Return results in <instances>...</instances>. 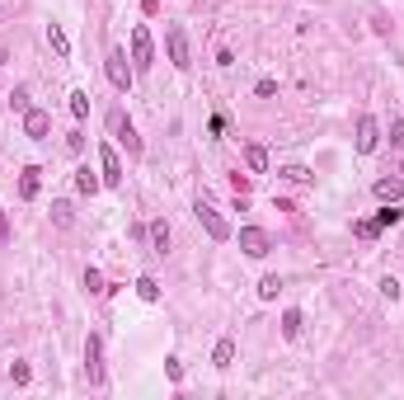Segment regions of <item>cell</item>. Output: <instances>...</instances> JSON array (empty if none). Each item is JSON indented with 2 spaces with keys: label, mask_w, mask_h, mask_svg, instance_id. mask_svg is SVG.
I'll return each instance as SVG.
<instances>
[{
  "label": "cell",
  "mask_w": 404,
  "mask_h": 400,
  "mask_svg": "<svg viewBox=\"0 0 404 400\" xmlns=\"http://www.w3.org/2000/svg\"><path fill=\"white\" fill-rule=\"evenodd\" d=\"M301 334V311H287L282 316V339H297Z\"/></svg>",
  "instance_id": "21"
},
{
  "label": "cell",
  "mask_w": 404,
  "mask_h": 400,
  "mask_svg": "<svg viewBox=\"0 0 404 400\" xmlns=\"http://www.w3.org/2000/svg\"><path fill=\"white\" fill-rule=\"evenodd\" d=\"M85 288H89V292H108V288H104V273H99V268H85Z\"/></svg>",
  "instance_id": "26"
},
{
  "label": "cell",
  "mask_w": 404,
  "mask_h": 400,
  "mask_svg": "<svg viewBox=\"0 0 404 400\" xmlns=\"http://www.w3.org/2000/svg\"><path fill=\"white\" fill-rule=\"evenodd\" d=\"M282 179H287V184H310V170H306V165H287Z\"/></svg>",
  "instance_id": "23"
},
{
  "label": "cell",
  "mask_w": 404,
  "mask_h": 400,
  "mask_svg": "<svg viewBox=\"0 0 404 400\" xmlns=\"http://www.w3.org/2000/svg\"><path fill=\"white\" fill-rule=\"evenodd\" d=\"M372 193H376L381 203H400V198H404V179H376Z\"/></svg>",
  "instance_id": "12"
},
{
  "label": "cell",
  "mask_w": 404,
  "mask_h": 400,
  "mask_svg": "<svg viewBox=\"0 0 404 400\" xmlns=\"http://www.w3.org/2000/svg\"><path fill=\"white\" fill-rule=\"evenodd\" d=\"M99 165H104V184H108V188L123 184V160H118V151H113L108 141L99 146Z\"/></svg>",
  "instance_id": "9"
},
{
  "label": "cell",
  "mask_w": 404,
  "mask_h": 400,
  "mask_svg": "<svg viewBox=\"0 0 404 400\" xmlns=\"http://www.w3.org/2000/svg\"><path fill=\"white\" fill-rule=\"evenodd\" d=\"M99 353H104L99 334H89V339H85V377H89V386H104V363H99Z\"/></svg>",
  "instance_id": "7"
},
{
  "label": "cell",
  "mask_w": 404,
  "mask_h": 400,
  "mask_svg": "<svg viewBox=\"0 0 404 400\" xmlns=\"http://www.w3.org/2000/svg\"><path fill=\"white\" fill-rule=\"evenodd\" d=\"M136 297L141 301H160V283L156 278H136Z\"/></svg>",
  "instance_id": "19"
},
{
  "label": "cell",
  "mask_w": 404,
  "mask_h": 400,
  "mask_svg": "<svg viewBox=\"0 0 404 400\" xmlns=\"http://www.w3.org/2000/svg\"><path fill=\"white\" fill-rule=\"evenodd\" d=\"M244 165H249L254 174H264V170H268V151H264L259 141H249V146H244Z\"/></svg>",
  "instance_id": "13"
},
{
  "label": "cell",
  "mask_w": 404,
  "mask_h": 400,
  "mask_svg": "<svg viewBox=\"0 0 404 400\" xmlns=\"http://www.w3.org/2000/svg\"><path fill=\"white\" fill-rule=\"evenodd\" d=\"M47 128H52V118H47L43 108H28V113H24V137L43 141V137H47Z\"/></svg>",
  "instance_id": "10"
},
{
  "label": "cell",
  "mask_w": 404,
  "mask_h": 400,
  "mask_svg": "<svg viewBox=\"0 0 404 400\" xmlns=\"http://www.w3.org/2000/svg\"><path fill=\"white\" fill-rule=\"evenodd\" d=\"M10 108H14V113H28V108H33V104H28V90H24V85H19V90H10Z\"/></svg>",
  "instance_id": "24"
},
{
  "label": "cell",
  "mask_w": 404,
  "mask_h": 400,
  "mask_svg": "<svg viewBox=\"0 0 404 400\" xmlns=\"http://www.w3.org/2000/svg\"><path fill=\"white\" fill-rule=\"evenodd\" d=\"M193 212H198V221L207 226V236H212V240H231V226H226V217L216 212L212 203H202V198H198V208H193Z\"/></svg>",
  "instance_id": "5"
},
{
  "label": "cell",
  "mask_w": 404,
  "mask_h": 400,
  "mask_svg": "<svg viewBox=\"0 0 404 400\" xmlns=\"http://www.w3.org/2000/svg\"><path fill=\"white\" fill-rule=\"evenodd\" d=\"M146 236H151V245H156V254H164V250H169V221H151Z\"/></svg>",
  "instance_id": "14"
},
{
  "label": "cell",
  "mask_w": 404,
  "mask_h": 400,
  "mask_svg": "<svg viewBox=\"0 0 404 400\" xmlns=\"http://www.w3.org/2000/svg\"><path fill=\"white\" fill-rule=\"evenodd\" d=\"M376 146H381V123L372 118V113H362V118H357V151L372 156Z\"/></svg>",
  "instance_id": "8"
},
{
  "label": "cell",
  "mask_w": 404,
  "mask_h": 400,
  "mask_svg": "<svg viewBox=\"0 0 404 400\" xmlns=\"http://www.w3.org/2000/svg\"><path fill=\"white\" fill-rule=\"evenodd\" d=\"M66 151H76V156H81V151H85V132H71V137H66Z\"/></svg>",
  "instance_id": "32"
},
{
  "label": "cell",
  "mask_w": 404,
  "mask_h": 400,
  "mask_svg": "<svg viewBox=\"0 0 404 400\" xmlns=\"http://www.w3.org/2000/svg\"><path fill=\"white\" fill-rule=\"evenodd\" d=\"M240 250L249 254V259H264V254L273 250L268 231H264V226H240Z\"/></svg>",
  "instance_id": "3"
},
{
  "label": "cell",
  "mask_w": 404,
  "mask_h": 400,
  "mask_svg": "<svg viewBox=\"0 0 404 400\" xmlns=\"http://www.w3.org/2000/svg\"><path fill=\"white\" fill-rule=\"evenodd\" d=\"M231 358H235V339H221V344L212 348V363L216 368H231Z\"/></svg>",
  "instance_id": "16"
},
{
  "label": "cell",
  "mask_w": 404,
  "mask_h": 400,
  "mask_svg": "<svg viewBox=\"0 0 404 400\" xmlns=\"http://www.w3.org/2000/svg\"><path fill=\"white\" fill-rule=\"evenodd\" d=\"M164 48H169V66H179V71H189L193 61H189V33L179 24H169L164 28Z\"/></svg>",
  "instance_id": "2"
},
{
  "label": "cell",
  "mask_w": 404,
  "mask_h": 400,
  "mask_svg": "<svg viewBox=\"0 0 404 400\" xmlns=\"http://www.w3.org/2000/svg\"><path fill=\"white\" fill-rule=\"evenodd\" d=\"M10 240V217H5V208H0V245Z\"/></svg>",
  "instance_id": "34"
},
{
  "label": "cell",
  "mask_w": 404,
  "mask_h": 400,
  "mask_svg": "<svg viewBox=\"0 0 404 400\" xmlns=\"http://www.w3.org/2000/svg\"><path fill=\"white\" fill-rule=\"evenodd\" d=\"M52 221H56V226H71V221H76V212H71L66 198H56V203H52Z\"/></svg>",
  "instance_id": "20"
},
{
  "label": "cell",
  "mask_w": 404,
  "mask_h": 400,
  "mask_svg": "<svg viewBox=\"0 0 404 400\" xmlns=\"http://www.w3.org/2000/svg\"><path fill=\"white\" fill-rule=\"evenodd\" d=\"M151 61H156L151 33H146V24H136L132 28V66H136V71H151Z\"/></svg>",
  "instance_id": "4"
},
{
  "label": "cell",
  "mask_w": 404,
  "mask_h": 400,
  "mask_svg": "<svg viewBox=\"0 0 404 400\" xmlns=\"http://www.w3.org/2000/svg\"><path fill=\"white\" fill-rule=\"evenodd\" d=\"M47 43H52V52H56V57H71V38H66V33H61L56 24H47Z\"/></svg>",
  "instance_id": "15"
},
{
  "label": "cell",
  "mask_w": 404,
  "mask_h": 400,
  "mask_svg": "<svg viewBox=\"0 0 404 400\" xmlns=\"http://www.w3.org/2000/svg\"><path fill=\"white\" fill-rule=\"evenodd\" d=\"M400 203H385V208H381V212H376V226H381V231H390V226H395V221H400Z\"/></svg>",
  "instance_id": "17"
},
{
  "label": "cell",
  "mask_w": 404,
  "mask_h": 400,
  "mask_svg": "<svg viewBox=\"0 0 404 400\" xmlns=\"http://www.w3.org/2000/svg\"><path fill=\"white\" fill-rule=\"evenodd\" d=\"M400 174H404V165H400Z\"/></svg>",
  "instance_id": "36"
},
{
  "label": "cell",
  "mask_w": 404,
  "mask_h": 400,
  "mask_svg": "<svg viewBox=\"0 0 404 400\" xmlns=\"http://www.w3.org/2000/svg\"><path fill=\"white\" fill-rule=\"evenodd\" d=\"M164 372H169V381H184V363L179 358H164Z\"/></svg>",
  "instance_id": "29"
},
{
  "label": "cell",
  "mask_w": 404,
  "mask_h": 400,
  "mask_svg": "<svg viewBox=\"0 0 404 400\" xmlns=\"http://www.w3.org/2000/svg\"><path fill=\"white\" fill-rule=\"evenodd\" d=\"M254 94H259V99H273V94H277V80H259Z\"/></svg>",
  "instance_id": "30"
},
{
  "label": "cell",
  "mask_w": 404,
  "mask_h": 400,
  "mask_svg": "<svg viewBox=\"0 0 404 400\" xmlns=\"http://www.w3.org/2000/svg\"><path fill=\"white\" fill-rule=\"evenodd\" d=\"M390 146H404V123H400V118L390 123Z\"/></svg>",
  "instance_id": "33"
},
{
  "label": "cell",
  "mask_w": 404,
  "mask_h": 400,
  "mask_svg": "<svg viewBox=\"0 0 404 400\" xmlns=\"http://www.w3.org/2000/svg\"><path fill=\"white\" fill-rule=\"evenodd\" d=\"M71 118H89V94H85V90L71 94Z\"/></svg>",
  "instance_id": "22"
},
{
  "label": "cell",
  "mask_w": 404,
  "mask_h": 400,
  "mask_svg": "<svg viewBox=\"0 0 404 400\" xmlns=\"http://www.w3.org/2000/svg\"><path fill=\"white\" fill-rule=\"evenodd\" d=\"M99 184H104V174H89V170H76V188H81V193H99Z\"/></svg>",
  "instance_id": "18"
},
{
  "label": "cell",
  "mask_w": 404,
  "mask_h": 400,
  "mask_svg": "<svg viewBox=\"0 0 404 400\" xmlns=\"http://www.w3.org/2000/svg\"><path fill=\"white\" fill-rule=\"evenodd\" d=\"M10 377H14V386H28V377H33V372H28V363H14Z\"/></svg>",
  "instance_id": "28"
},
{
  "label": "cell",
  "mask_w": 404,
  "mask_h": 400,
  "mask_svg": "<svg viewBox=\"0 0 404 400\" xmlns=\"http://www.w3.org/2000/svg\"><path fill=\"white\" fill-rule=\"evenodd\" d=\"M108 128H113V137H118V141H123L132 156H141V137H136V128L123 118V108H113V113H108Z\"/></svg>",
  "instance_id": "6"
},
{
  "label": "cell",
  "mask_w": 404,
  "mask_h": 400,
  "mask_svg": "<svg viewBox=\"0 0 404 400\" xmlns=\"http://www.w3.org/2000/svg\"><path fill=\"white\" fill-rule=\"evenodd\" d=\"M277 288H282V278H277V273H268V278L259 283V297H264V301H273V297H277Z\"/></svg>",
  "instance_id": "25"
},
{
  "label": "cell",
  "mask_w": 404,
  "mask_h": 400,
  "mask_svg": "<svg viewBox=\"0 0 404 400\" xmlns=\"http://www.w3.org/2000/svg\"><path fill=\"white\" fill-rule=\"evenodd\" d=\"M38 184H43V170L38 165H24V174H19V198H38Z\"/></svg>",
  "instance_id": "11"
},
{
  "label": "cell",
  "mask_w": 404,
  "mask_h": 400,
  "mask_svg": "<svg viewBox=\"0 0 404 400\" xmlns=\"http://www.w3.org/2000/svg\"><path fill=\"white\" fill-rule=\"evenodd\" d=\"M0 61H5V43H0Z\"/></svg>",
  "instance_id": "35"
},
{
  "label": "cell",
  "mask_w": 404,
  "mask_h": 400,
  "mask_svg": "<svg viewBox=\"0 0 404 400\" xmlns=\"http://www.w3.org/2000/svg\"><path fill=\"white\" fill-rule=\"evenodd\" d=\"M352 231H357V236H362V240H376V236H381V226H376V221H357Z\"/></svg>",
  "instance_id": "27"
},
{
  "label": "cell",
  "mask_w": 404,
  "mask_h": 400,
  "mask_svg": "<svg viewBox=\"0 0 404 400\" xmlns=\"http://www.w3.org/2000/svg\"><path fill=\"white\" fill-rule=\"evenodd\" d=\"M381 297H390V301H395V297H400V283H395V278H381Z\"/></svg>",
  "instance_id": "31"
},
{
  "label": "cell",
  "mask_w": 404,
  "mask_h": 400,
  "mask_svg": "<svg viewBox=\"0 0 404 400\" xmlns=\"http://www.w3.org/2000/svg\"><path fill=\"white\" fill-rule=\"evenodd\" d=\"M108 80H113V90H132V80H136V66H127V52L123 48H113L108 52Z\"/></svg>",
  "instance_id": "1"
}]
</instances>
